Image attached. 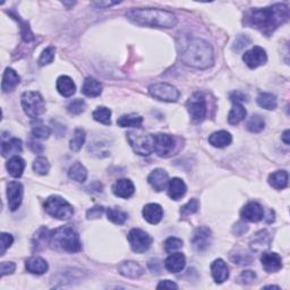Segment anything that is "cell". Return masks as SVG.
<instances>
[{"instance_id": "obj_1", "label": "cell", "mask_w": 290, "mask_h": 290, "mask_svg": "<svg viewBox=\"0 0 290 290\" xmlns=\"http://www.w3.org/2000/svg\"><path fill=\"white\" fill-rule=\"evenodd\" d=\"M289 18V9L284 4H274L266 8L252 9L247 15V22L251 26L270 35Z\"/></svg>"}, {"instance_id": "obj_2", "label": "cell", "mask_w": 290, "mask_h": 290, "mask_svg": "<svg viewBox=\"0 0 290 290\" xmlns=\"http://www.w3.org/2000/svg\"><path fill=\"white\" fill-rule=\"evenodd\" d=\"M126 16L137 25L163 27V29H171L177 25L178 22L175 14L158 8L131 9L126 13Z\"/></svg>"}, {"instance_id": "obj_3", "label": "cell", "mask_w": 290, "mask_h": 290, "mask_svg": "<svg viewBox=\"0 0 290 290\" xmlns=\"http://www.w3.org/2000/svg\"><path fill=\"white\" fill-rule=\"evenodd\" d=\"M181 58L184 64L199 70H206L214 63L213 49L203 39H192L182 52Z\"/></svg>"}, {"instance_id": "obj_4", "label": "cell", "mask_w": 290, "mask_h": 290, "mask_svg": "<svg viewBox=\"0 0 290 290\" xmlns=\"http://www.w3.org/2000/svg\"><path fill=\"white\" fill-rule=\"evenodd\" d=\"M49 245L52 250L68 253L80 252L82 248L80 235L71 225L61 227L50 234Z\"/></svg>"}, {"instance_id": "obj_5", "label": "cell", "mask_w": 290, "mask_h": 290, "mask_svg": "<svg viewBox=\"0 0 290 290\" xmlns=\"http://www.w3.org/2000/svg\"><path fill=\"white\" fill-rule=\"evenodd\" d=\"M126 136L128 143L136 154L146 156L154 151V135L142 131H131Z\"/></svg>"}, {"instance_id": "obj_6", "label": "cell", "mask_w": 290, "mask_h": 290, "mask_svg": "<svg viewBox=\"0 0 290 290\" xmlns=\"http://www.w3.org/2000/svg\"><path fill=\"white\" fill-rule=\"evenodd\" d=\"M44 210L52 218L59 220H68L74 214L73 206L63 197L57 195H52L45 200Z\"/></svg>"}, {"instance_id": "obj_7", "label": "cell", "mask_w": 290, "mask_h": 290, "mask_svg": "<svg viewBox=\"0 0 290 290\" xmlns=\"http://www.w3.org/2000/svg\"><path fill=\"white\" fill-rule=\"evenodd\" d=\"M21 102L23 109H24V112L32 119H36L45 111L44 99L39 92H24L22 94Z\"/></svg>"}, {"instance_id": "obj_8", "label": "cell", "mask_w": 290, "mask_h": 290, "mask_svg": "<svg viewBox=\"0 0 290 290\" xmlns=\"http://www.w3.org/2000/svg\"><path fill=\"white\" fill-rule=\"evenodd\" d=\"M188 113L194 123H201L206 116V101L204 95L196 92L187 101Z\"/></svg>"}, {"instance_id": "obj_9", "label": "cell", "mask_w": 290, "mask_h": 290, "mask_svg": "<svg viewBox=\"0 0 290 290\" xmlns=\"http://www.w3.org/2000/svg\"><path fill=\"white\" fill-rule=\"evenodd\" d=\"M149 92L154 99L164 101V102H176L181 96V93L176 87L167 84V83H156V84L151 85Z\"/></svg>"}, {"instance_id": "obj_10", "label": "cell", "mask_w": 290, "mask_h": 290, "mask_svg": "<svg viewBox=\"0 0 290 290\" xmlns=\"http://www.w3.org/2000/svg\"><path fill=\"white\" fill-rule=\"evenodd\" d=\"M127 238L132 250L135 253H140V254L149 250L152 245V242H153V239H152L149 234L139 228L132 229Z\"/></svg>"}, {"instance_id": "obj_11", "label": "cell", "mask_w": 290, "mask_h": 290, "mask_svg": "<svg viewBox=\"0 0 290 290\" xmlns=\"http://www.w3.org/2000/svg\"><path fill=\"white\" fill-rule=\"evenodd\" d=\"M176 142L171 135L158 134L154 135V152L161 158H167L172 153Z\"/></svg>"}, {"instance_id": "obj_12", "label": "cell", "mask_w": 290, "mask_h": 290, "mask_svg": "<svg viewBox=\"0 0 290 290\" xmlns=\"http://www.w3.org/2000/svg\"><path fill=\"white\" fill-rule=\"evenodd\" d=\"M211 242H212V234L208 227H199L195 229L192 237V244L197 252H204L208 250Z\"/></svg>"}, {"instance_id": "obj_13", "label": "cell", "mask_w": 290, "mask_h": 290, "mask_svg": "<svg viewBox=\"0 0 290 290\" xmlns=\"http://www.w3.org/2000/svg\"><path fill=\"white\" fill-rule=\"evenodd\" d=\"M23 185L18 182H9L7 184V199L8 206L11 211H16L20 208L23 201Z\"/></svg>"}, {"instance_id": "obj_14", "label": "cell", "mask_w": 290, "mask_h": 290, "mask_svg": "<svg viewBox=\"0 0 290 290\" xmlns=\"http://www.w3.org/2000/svg\"><path fill=\"white\" fill-rule=\"evenodd\" d=\"M243 61L245 62L248 67L254 70V68L264 65L268 61V56H266V52L263 48L253 47L251 50L244 53Z\"/></svg>"}, {"instance_id": "obj_15", "label": "cell", "mask_w": 290, "mask_h": 290, "mask_svg": "<svg viewBox=\"0 0 290 290\" xmlns=\"http://www.w3.org/2000/svg\"><path fill=\"white\" fill-rule=\"evenodd\" d=\"M242 218L250 222H259L264 218V209L257 202H248L241 212Z\"/></svg>"}, {"instance_id": "obj_16", "label": "cell", "mask_w": 290, "mask_h": 290, "mask_svg": "<svg viewBox=\"0 0 290 290\" xmlns=\"http://www.w3.org/2000/svg\"><path fill=\"white\" fill-rule=\"evenodd\" d=\"M261 263L268 273L278 272L282 268L281 257L274 252H264L261 256Z\"/></svg>"}, {"instance_id": "obj_17", "label": "cell", "mask_w": 290, "mask_h": 290, "mask_svg": "<svg viewBox=\"0 0 290 290\" xmlns=\"http://www.w3.org/2000/svg\"><path fill=\"white\" fill-rule=\"evenodd\" d=\"M147 182H149V184L155 192H162L169 183L168 173L165 172V170L163 169H154L153 171L149 175V177H147Z\"/></svg>"}, {"instance_id": "obj_18", "label": "cell", "mask_w": 290, "mask_h": 290, "mask_svg": "<svg viewBox=\"0 0 290 290\" xmlns=\"http://www.w3.org/2000/svg\"><path fill=\"white\" fill-rule=\"evenodd\" d=\"M134 192H135L134 184L127 178L118 179L112 186V193L116 196L121 197V199H130V197L134 194Z\"/></svg>"}, {"instance_id": "obj_19", "label": "cell", "mask_w": 290, "mask_h": 290, "mask_svg": "<svg viewBox=\"0 0 290 290\" xmlns=\"http://www.w3.org/2000/svg\"><path fill=\"white\" fill-rule=\"evenodd\" d=\"M186 265V257L182 253H171L164 261V268L169 272L178 273L184 270Z\"/></svg>"}, {"instance_id": "obj_20", "label": "cell", "mask_w": 290, "mask_h": 290, "mask_svg": "<svg viewBox=\"0 0 290 290\" xmlns=\"http://www.w3.org/2000/svg\"><path fill=\"white\" fill-rule=\"evenodd\" d=\"M118 270H119V272H121V274L124 275V277L131 278V279L140 278L141 275L144 273L143 268H142L137 262H134V261L123 262V263L118 266Z\"/></svg>"}, {"instance_id": "obj_21", "label": "cell", "mask_w": 290, "mask_h": 290, "mask_svg": "<svg viewBox=\"0 0 290 290\" xmlns=\"http://www.w3.org/2000/svg\"><path fill=\"white\" fill-rule=\"evenodd\" d=\"M211 274L217 283H222L229 278V269L223 260L218 259L211 264Z\"/></svg>"}, {"instance_id": "obj_22", "label": "cell", "mask_w": 290, "mask_h": 290, "mask_svg": "<svg viewBox=\"0 0 290 290\" xmlns=\"http://www.w3.org/2000/svg\"><path fill=\"white\" fill-rule=\"evenodd\" d=\"M144 219L151 224H158L163 217V210L159 204L156 203H150L144 206L143 211H142Z\"/></svg>"}, {"instance_id": "obj_23", "label": "cell", "mask_w": 290, "mask_h": 290, "mask_svg": "<svg viewBox=\"0 0 290 290\" xmlns=\"http://www.w3.org/2000/svg\"><path fill=\"white\" fill-rule=\"evenodd\" d=\"M187 192L186 184L184 183L181 178H172L171 181L168 183V195L170 199L175 201L181 200L182 197L185 196Z\"/></svg>"}, {"instance_id": "obj_24", "label": "cell", "mask_w": 290, "mask_h": 290, "mask_svg": "<svg viewBox=\"0 0 290 290\" xmlns=\"http://www.w3.org/2000/svg\"><path fill=\"white\" fill-rule=\"evenodd\" d=\"M25 268L30 273L40 275V274H43L47 272L49 265L47 263V261L43 260L42 257L33 256V257H30L29 260H26Z\"/></svg>"}, {"instance_id": "obj_25", "label": "cell", "mask_w": 290, "mask_h": 290, "mask_svg": "<svg viewBox=\"0 0 290 290\" xmlns=\"http://www.w3.org/2000/svg\"><path fill=\"white\" fill-rule=\"evenodd\" d=\"M20 76L18 74L13 70V68H6L3 76V83H2V90L5 93L7 92H12L16 89V86L20 84Z\"/></svg>"}, {"instance_id": "obj_26", "label": "cell", "mask_w": 290, "mask_h": 290, "mask_svg": "<svg viewBox=\"0 0 290 290\" xmlns=\"http://www.w3.org/2000/svg\"><path fill=\"white\" fill-rule=\"evenodd\" d=\"M57 91L59 92V94H62L65 98H70L76 91L75 83L72 80L70 76L62 75L57 80Z\"/></svg>"}, {"instance_id": "obj_27", "label": "cell", "mask_w": 290, "mask_h": 290, "mask_svg": "<svg viewBox=\"0 0 290 290\" xmlns=\"http://www.w3.org/2000/svg\"><path fill=\"white\" fill-rule=\"evenodd\" d=\"M82 92L89 98H95L102 93V85L101 83L93 77H86L83 83Z\"/></svg>"}, {"instance_id": "obj_28", "label": "cell", "mask_w": 290, "mask_h": 290, "mask_svg": "<svg viewBox=\"0 0 290 290\" xmlns=\"http://www.w3.org/2000/svg\"><path fill=\"white\" fill-rule=\"evenodd\" d=\"M209 142L210 144L214 147L223 149V147L231 144L233 136L227 131H219L213 133V134L209 137Z\"/></svg>"}, {"instance_id": "obj_29", "label": "cell", "mask_w": 290, "mask_h": 290, "mask_svg": "<svg viewBox=\"0 0 290 290\" xmlns=\"http://www.w3.org/2000/svg\"><path fill=\"white\" fill-rule=\"evenodd\" d=\"M6 167H7L9 175H11L12 177L20 178V177H22L23 172H24L25 161L18 155L12 156V158L8 160Z\"/></svg>"}, {"instance_id": "obj_30", "label": "cell", "mask_w": 290, "mask_h": 290, "mask_svg": "<svg viewBox=\"0 0 290 290\" xmlns=\"http://www.w3.org/2000/svg\"><path fill=\"white\" fill-rule=\"evenodd\" d=\"M142 124H143V117H141L136 113L124 114V116L117 119V125L122 128H140Z\"/></svg>"}, {"instance_id": "obj_31", "label": "cell", "mask_w": 290, "mask_h": 290, "mask_svg": "<svg viewBox=\"0 0 290 290\" xmlns=\"http://www.w3.org/2000/svg\"><path fill=\"white\" fill-rule=\"evenodd\" d=\"M23 150L22 141L18 139H12L7 142H4L2 144V155L4 158H7L9 155L15 156L16 154L21 153Z\"/></svg>"}, {"instance_id": "obj_32", "label": "cell", "mask_w": 290, "mask_h": 290, "mask_svg": "<svg viewBox=\"0 0 290 290\" xmlns=\"http://www.w3.org/2000/svg\"><path fill=\"white\" fill-rule=\"evenodd\" d=\"M270 242L271 239L268 230H261V231L257 233L254 238H253L251 246L255 252H259L268 248L270 246Z\"/></svg>"}, {"instance_id": "obj_33", "label": "cell", "mask_w": 290, "mask_h": 290, "mask_svg": "<svg viewBox=\"0 0 290 290\" xmlns=\"http://www.w3.org/2000/svg\"><path fill=\"white\" fill-rule=\"evenodd\" d=\"M269 184L275 190H284L288 186V172L284 170L272 172L269 176Z\"/></svg>"}, {"instance_id": "obj_34", "label": "cell", "mask_w": 290, "mask_h": 290, "mask_svg": "<svg viewBox=\"0 0 290 290\" xmlns=\"http://www.w3.org/2000/svg\"><path fill=\"white\" fill-rule=\"evenodd\" d=\"M246 109L244 108L242 103H234L231 110L228 114V122L231 125H237L241 122H243L246 117Z\"/></svg>"}, {"instance_id": "obj_35", "label": "cell", "mask_w": 290, "mask_h": 290, "mask_svg": "<svg viewBox=\"0 0 290 290\" xmlns=\"http://www.w3.org/2000/svg\"><path fill=\"white\" fill-rule=\"evenodd\" d=\"M68 176L77 183H84L87 178V170L81 162H75L70 168Z\"/></svg>"}, {"instance_id": "obj_36", "label": "cell", "mask_w": 290, "mask_h": 290, "mask_svg": "<svg viewBox=\"0 0 290 290\" xmlns=\"http://www.w3.org/2000/svg\"><path fill=\"white\" fill-rule=\"evenodd\" d=\"M257 104L260 105L261 108L266 109V110H274L277 108V98L275 95L271 93H260L257 96Z\"/></svg>"}, {"instance_id": "obj_37", "label": "cell", "mask_w": 290, "mask_h": 290, "mask_svg": "<svg viewBox=\"0 0 290 290\" xmlns=\"http://www.w3.org/2000/svg\"><path fill=\"white\" fill-rule=\"evenodd\" d=\"M247 131H250L251 133H260L264 130L265 127V122L264 119L260 114H253L250 118V121L247 122Z\"/></svg>"}, {"instance_id": "obj_38", "label": "cell", "mask_w": 290, "mask_h": 290, "mask_svg": "<svg viewBox=\"0 0 290 290\" xmlns=\"http://www.w3.org/2000/svg\"><path fill=\"white\" fill-rule=\"evenodd\" d=\"M92 116H93V119L95 122L104 124V125H110V123H111V121H110V117H111V110L105 107L96 108L93 113H92Z\"/></svg>"}, {"instance_id": "obj_39", "label": "cell", "mask_w": 290, "mask_h": 290, "mask_svg": "<svg viewBox=\"0 0 290 290\" xmlns=\"http://www.w3.org/2000/svg\"><path fill=\"white\" fill-rule=\"evenodd\" d=\"M85 142V132L82 130V128H76L75 132H74L73 139L70 142V147L71 150L74 152H77L82 149L83 144Z\"/></svg>"}, {"instance_id": "obj_40", "label": "cell", "mask_w": 290, "mask_h": 290, "mask_svg": "<svg viewBox=\"0 0 290 290\" xmlns=\"http://www.w3.org/2000/svg\"><path fill=\"white\" fill-rule=\"evenodd\" d=\"M108 219L116 224H124L127 220V213L121 209H108Z\"/></svg>"}, {"instance_id": "obj_41", "label": "cell", "mask_w": 290, "mask_h": 290, "mask_svg": "<svg viewBox=\"0 0 290 290\" xmlns=\"http://www.w3.org/2000/svg\"><path fill=\"white\" fill-rule=\"evenodd\" d=\"M33 170L38 175H41V176L47 175L50 170V163L48 159L44 158V156L36 158L33 162Z\"/></svg>"}, {"instance_id": "obj_42", "label": "cell", "mask_w": 290, "mask_h": 290, "mask_svg": "<svg viewBox=\"0 0 290 290\" xmlns=\"http://www.w3.org/2000/svg\"><path fill=\"white\" fill-rule=\"evenodd\" d=\"M54 53H56V48L52 47V45L45 48L39 58V65L45 66V65H49V64H51L54 59Z\"/></svg>"}, {"instance_id": "obj_43", "label": "cell", "mask_w": 290, "mask_h": 290, "mask_svg": "<svg viewBox=\"0 0 290 290\" xmlns=\"http://www.w3.org/2000/svg\"><path fill=\"white\" fill-rule=\"evenodd\" d=\"M199 202H197L196 199H192L191 201H188L187 203L182 206V209H181V215L183 218H186L188 217V215H192V214H194L196 213L197 211H199Z\"/></svg>"}, {"instance_id": "obj_44", "label": "cell", "mask_w": 290, "mask_h": 290, "mask_svg": "<svg viewBox=\"0 0 290 290\" xmlns=\"http://www.w3.org/2000/svg\"><path fill=\"white\" fill-rule=\"evenodd\" d=\"M183 247V241L177 237H169L164 242V250L167 253H175Z\"/></svg>"}, {"instance_id": "obj_45", "label": "cell", "mask_w": 290, "mask_h": 290, "mask_svg": "<svg viewBox=\"0 0 290 290\" xmlns=\"http://www.w3.org/2000/svg\"><path fill=\"white\" fill-rule=\"evenodd\" d=\"M32 133H33V136L36 137V139L47 140L50 134H51V131H50L49 127L39 123L33 126V131H32Z\"/></svg>"}, {"instance_id": "obj_46", "label": "cell", "mask_w": 290, "mask_h": 290, "mask_svg": "<svg viewBox=\"0 0 290 290\" xmlns=\"http://www.w3.org/2000/svg\"><path fill=\"white\" fill-rule=\"evenodd\" d=\"M231 261L235 264L247 265V264H251L252 256L251 254H248L247 252H238L236 253V254L231 255Z\"/></svg>"}, {"instance_id": "obj_47", "label": "cell", "mask_w": 290, "mask_h": 290, "mask_svg": "<svg viewBox=\"0 0 290 290\" xmlns=\"http://www.w3.org/2000/svg\"><path fill=\"white\" fill-rule=\"evenodd\" d=\"M85 107H86V104L84 102V100L75 99V100H73L70 104H68L67 109H68V111L73 114H80L84 111Z\"/></svg>"}, {"instance_id": "obj_48", "label": "cell", "mask_w": 290, "mask_h": 290, "mask_svg": "<svg viewBox=\"0 0 290 290\" xmlns=\"http://www.w3.org/2000/svg\"><path fill=\"white\" fill-rule=\"evenodd\" d=\"M2 241H0V244H2V250H0V255H4L5 252H6L9 247L13 245L14 243V238L12 235L3 233L2 234Z\"/></svg>"}, {"instance_id": "obj_49", "label": "cell", "mask_w": 290, "mask_h": 290, "mask_svg": "<svg viewBox=\"0 0 290 290\" xmlns=\"http://www.w3.org/2000/svg\"><path fill=\"white\" fill-rule=\"evenodd\" d=\"M256 279V274L254 271H244L241 273V275L238 277V282H241L243 284H250Z\"/></svg>"}, {"instance_id": "obj_50", "label": "cell", "mask_w": 290, "mask_h": 290, "mask_svg": "<svg viewBox=\"0 0 290 290\" xmlns=\"http://www.w3.org/2000/svg\"><path fill=\"white\" fill-rule=\"evenodd\" d=\"M16 269L15 263L13 262H3L2 265H0V272H2V277H5L7 274L14 273V271Z\"/></svg>"}, {"instance_id": "obj_51", "label": "cell", "mask_w": 290, "mask_h": 290, "mask_svg": "<svg viewBox=\"0 0 290 290\" xmlns=\"http://www.w3.org/2000/svg\"><path fill=\"white\" fill-rule=\"evenodd\" d=\"M104 209L102 206H96V208L91 209L89 212H87V218L89 219H94V218H99L102 215Z\"/></svg>"}, {"instance_id": "obj_52", "label": "cell", "mask_w": 290, "mask_h": 290, "mask_svg": "<svg viewBox=\"0 0 290 290\" xmlns=\"http://www.w3.org/2000/svg\"><path fill=\"white\" fill-rule=\"evenodd\" d=\"M230 100H231L234 103H241L244 102V101H246V95H244L241 92L236 91L230 94Z\"/></svg>"}, {"instance_id": "obj_53", "label": "cell", "mask_w": 290, "mask_h": 290, "mask_svg": "<svg viewBox=\"0 0 290 290\" xmlns=\"http://www.w3.org/2000/svg\"><path fill=\"white\" fill-rule=\"evenodd\" d=\"M156 288L158 289H177L178 286L175 282L170 281V280H163V281H161L158 284V287Z\"/></svg>"}, {"instance_id": "obj_54", "label": "cell", "mask_w": 290, "mask_h": 290, "mask_svg": "<svg viewBox=\"0 0 290 290\" xmlns=\"http://www.w3.org/2000/svg\"><path fill=\"white\" fill-rule=\"evenodd\" d=\"M29 147L32 150V152H34V153H36V154H40L43 152V146L41 145L40 143H36V142H34V141H30Z\"/></svg>"}, {"instance_id": "obj_55", "label": "cell", "mask_w": 290, "mask_h": 290, "mask_svg": "<svg viewBox=\"0 0 290 290\" xmlns=\"http://www.w3.org/2000/svg\"><path fill=\"white\" fill-rule=\"evenodd\" d=\"M117 4H119V3H118V2H108V3L96 2V3H92V6H96V7L103 8V7H110V6H113V5H117Z\"/></svg>"}, {"instance_id": "obj_56", "label": "cell", "mask_w": 290, "mask_h": 290, "mask_svg": "<svg viewBox=\"0 0 290 290\" xmlns=\"http://www.w3.org/2000/svg\"><path fill=\"white\" fill-rule=\"evenodd\" d=\"M154 266L153 265H149V268H150V270L152 271V272H158L159 273V271H160V262L158 261V260H154Z\"/></svg>"}, {"instance_id": "obj_57", "label": "cell", "mask_w": 290, "mask_h": 290, "mask_svg": "<svg viewBox=\"0 0 290 290\" xmlns=\"http://www.w3.org/2000/svg\"><path fill=\"white\" fill-rule=\"evenodd\" d=\"M282 141H283L284 143H286L287 145H289V143H290V141H289V130L283 132V134H282Z\"/></svg>"}, {"instance_id": "obj_58", "label": "cell", "mask_w": 290, "mask_h": 290, "mask_svg": "<svg viewBox=\"0 0 290 290\" xmlns=\"http://www.w3.org/2000/svg\"><path fill=\"white\" fill-rule=\"evenodd\" d=\"M264 288H277V289H279L278 286H266V287H264Z\"/></svg>"}]
</instances>
